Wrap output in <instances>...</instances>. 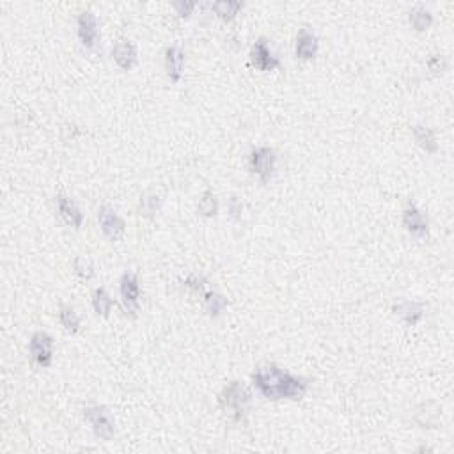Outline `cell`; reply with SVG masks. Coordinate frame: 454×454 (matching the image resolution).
Masks as SVG:
<instances>
[{
  "mask_svg": "<svg viewBox=\"0 0 454 454\" xmlns=\"http://www.w3.org/2000/svg\"><path fill=\"white\" fill-rule=\"evenodd\" d=\"M252 383L257 392L270 401H282V399L297 401L307 394V381L277 366H263L257 369L252 375Z\"/></svg>",
  "mask_w": 454,
  "mask_h": 454,
  "instance_id": "obj_1",
  "label": "cell"
},
{
  "mask_svg": "<svg viewBox=\"0 0 454 454\" xmlns=\"http://www.w3.org/2000/svg\"><path fill=\"white\" fill-rule=\"evenodd\" d=\"M251 392L242 381H231L222 389L218 396V405L222 410H227L233 414L234 420L243 419L247 408L251 405Z\"/></svg>",
  "mask_w": 454,
  "mask_h": 454,
  "instance_id": "obj_2",
  "label": "cell"
},
{
  "mask_svg": "<svg viewBox=\"0 0 454 454\" xmlns=\"http://www.w3.org/2000/svg\"><path fill=\"white\" fill-rule=\"evenodd\" d=\"M84 419L101 440H110L116 435V420L103 405H89L84 408Z\"/></svg>",
  "mask_w": 454,
  "mask_h": 454,
  "instance_id": "obj_3",
  "label": "cell"
},
{
  "mask_svg": "<svg viewBox=\"0 0 454 454\" xmlns=\"http://www.w3.org/2000/svg\"><path fill=\"white\" fill-rule=\"evenodd\" d=\"M119 294L126 314L135 316L140 307V282L135 272H125L119 281Z\"/></svg>",
  "mask_w": 454,
  "mask_h": 454,
  "instance_id": "obj_4",
  "label": "cell"
},
{
  "mask_svg": "<svg viewBox=\"0 0 454 454\" xmlns=\"http://www.w3.org/2000/svg\"><path fill=\"white\" fill-rule=\"evenodd\" d=\"M249 167L261 181L268 183L275 171V151L268 146L255 147L249 156Z\"/></svg>",
  "mask_w": 454,
  "mask_h": 454,
  "instance_id": "obj_5",
  "label": "cell"
},
{
  "mask_svg": "<svg viewBox=\"0 0 454 454\" xmlns=\"http://www.w3.org/2000/svg\"><path fill=\"white\" fill-rule=\"evenodd\" d=\"M31 357L39 368H50L53 362V339L47 332H36L31 338Z\"/></svg>",
  "mask_w": 454,
  "mask_h": 454,
  "instance_id": "obj_6",
  "label": "cell"
},
{
  "mask_svg": "<svg viewBox=\"0 0 454 454\" xmlns=\"http://www.w3.org/2000/svg\"><path fill=\"white\" fill-rule=\"evenodd\" d=\"M98 222H100L101 233L107 236L108 240L117 242V240L123 238V234L126 231V224L121 216L117 215L116 210H112L110 206H101L98 210Z\"/></svg>",
  "mask_w": 454,
  "mask_h": 454,
  "instance_id": "obj_7",
  "label": "cell"
},
{
  "mask_svg": "<svg viewBox=\"0 0 454 454\" xmlns=\"http://www.w3.org/2000/svg\"><path fill=\"white\" fill-rule=\"evenodd\" d=\"M251 61L255 70H260V71H273V70H279V68H281V61H279V57H275V53L270 50L268 41H266L264 38L257 39V41L254 43V47H252Z\"/></svg>",
  "mask_w": 454,
  "mask_h": 454,
  "instance_id": "obj_8",
  "label": "cell"
},
{
  "mask_svg": "<svg viewBox=\"0 0 454 454\" xmlns=\"http://www.w3.org/2000/svg\"><path fill=\"white\" fill-rule=\"evenodd\" d=\"M403 225L407 227V231L412 236H416L419 240L428 238V218L424 216V213L417 208L416 204H408L407 208L403 210Z\"/></svg>",
  "mask_w": 454,
  "mask_h": 454,
  "instance_id": "obj_9",
  "label": "cell"
},
{
  "mask_svg": "<svg viewBox=\"0 0 454 454\" xmlns=\"http://www.w3.org/2000/svg\"><path fill=\"white\" fill-rule=\"evenodd\" d=\"M77 32L80 38V43L84 48H94L100 39V32H98V20L91 11H84L80 13L77 20Z\"/></svg>",
  "mask_w": 454,
  "mask_h": 454,
  "instance_id": "obj_10",
  "label": "cell"
},
{
  "mask_svg": "<svg viewBox=\"0 0 454 454\" xmlns=\"http://www.w3.org/2000/svg\"><path fill=\"white\" fill-rule=\"evenodd\" d=\"M318 48H320V41L314 32L309 29H300L297 34V43H294V55L300 61H312L318 55Z\"/></svg>",
  "mask_w": 454,
  "mask_h": 454,
  "instance_id": "obj_11",
  "label": "cell"
},
{
  "mask_svg": "<svg viewBox=\"0 0 454 454\" xmlns=\"http://www.w3.org/2000/svg\"><path fill=\"white\" fill-rule=\"evenodd\" d=\"M183 68H185V52L181 47L171 45L165 48V71L171 82L177 84L183 77Z\"/></svg>",
  "mask_w": 454,
  "mask_h": 454,
  "instance_id": "obj_12",
  "label": "cell"
},
{
  "mask_svg": "<svg viewBox=\"0 0 454 454\" xmlns=\"http://www.w3.org/2000/svg\"><path fill=\"white\" fill-rule=\"evenodd\" d=\"M57 212L62 216V220L68 225L80 229L84 224V213L78 208L77 203L70 199L68 195H57Z\"/></svg>",
  "mask_w": 454,
  "mask_h": 454,
  "instance_id": "obj_13",
  "label": "cell"
},
{
  "mask_svg": "<svg viewBox=\"0 0 454 454\" xmlns=\"http://www.w3.org/2000/svg\"><path fill=\"white\" fill-rule=\"evenodd\" d=\"M112 57L123 71H130L137 62V48L128 39H121L114 45Z\"/></svg>",
  "mask_w": 454,
  "mask_h": 454,
  "instance_id": "obj_14",
  "label": "cell"
},
{
  "mask_svg": "<svg viewBox=\"0 0 454 454\" xmlns=\"http://www.w3.org/2000/svg\"><path fill=\"white\" fill-rule=\"evenodd\" d=\"M392 311L398 316H401L403 320L407 321L408 325H417L424 318V307L423 302H414V300H405V302H399L398 305H394Z\"/></svg>",
  "mask_w": 454,
  "mask_h": 454,
  "instance_id": "obj_15",
  "label": "cell"
},
{
  "mask_svg": "<svg viewBox=\"0 0 454 454\" xmlns=\"http://www.w3.org/2000/svg\"><path fill=\"white\" fill-rule=\"evenodd\" d=\"M243 9V2L240 0H218L215 4H212V11L216 16L224 20V22H231L236 18V14Z\"/></svg>",
  "mask_w": 454,
  "mask_h": 454,
  "instance_id": "obj_16",
  "label": "cell"
},
{
  "mask_svg": "<svg viewBox=\"0 0 454 454\" xmlns=\"http://www.w3.org/2000/svg\"><path fill=\"white\" fill-rule=\"evenodd\" d=\"M414 137H416V142L423 147L426 153H437L438 142L437 137H435V131L428 126L417 125L414 126Z\"/></svg>",
  "mask_w": 454,
  "mask_h": 454,
  "instance_id": "obj_17",
  "label": "cell"
},
{
  "mask_svg": "<svg viewBox=\"0 0 454 454\" xmlns=\"http://www.w3.org/2000/svg\"><path fill=\"white\" fill-rule=\"evenodd\" d=\"M408 20H410L412 29L417 32H426L433 25V14L426 8H420V5L412 9Z\"/></svg>",
  "mask_w": 454,
  "mask_h": 454,
  "instance_id": "obj_18",
  "label": "cell"
},
{
  "mask_svg": "<svg viewBox=\"0 0 454 454\" xmlns=\"http://www.w3.org/2000/svg\"><path fill=\"white\" fill-rule=\"evenodd\" d=\"M92 307H94V312L98 316H103V318L110 316V311L114 307V300L105 288L94 290V293H92Z\"/></svg>",
  "mask_w": 454,
  "mask_h": 454,
  "instance_id": "obj_19",
  "label": "cell"
},
{
  "mask_svg": "<svg viewBox=\"0 0 454 454\" xmlns=\"http://www.w3.org/2000/svg\"><path fill=\"white\" fill-rule=\"evenodd\" d=\"M59 321H61V325L68 332L77 333L80 330V316L70 305H62L59 309Z\"/></svg>",
  "mask_w": 454,
  "mask_h": 454,
  "instance_id": "obj_20",
  "label": "cell"
},
{
  "mask_svg": "<svg viewBox=\"0 0 454 454\" xmlns=\"http://www.w3.org/2000/svg\"><path fill=\"white\" fill-rule=\"evenodd\" d=\"M197 210H199L201 215L206 216V218L216 216V213H218V199H216V195L213 194L212 190L204 192V194L201 195Z\"/></svg>",
  "mask_w": 454,
  "mask_h": 454,
  "instance_id": "obj_21",
  "label": "cell"
},
{
  "mask_svg": "<svg viewBox=\"0 0 454 454\" xmlns=\"http://www.w3.org/2000/svg\"><path fill=\"white\" fill-rule=\"evenodd\" d=\"M204 303H206V309L212 316H218L225 307H227V299H224L222 294L215 293L212 290L204 291Z\"/></svg>",
  "mask_w": 454,
  "mask_h": 454,
  "instance_id": "obj_22",
  "label": "cell"
},
{
  "mask_svg": "<svg viewBox=\"0 0 454 454\" xmlns=\"http://www.w3.org/2000/svg\"><path fill=\"white\" fill-rule=\"evenodd\" d=\"M160 208V199L156 197L155 194L151 195H144L142 201H140V215L142 216H155V213Z\"/></svg>",
  "mask_w": 454,
  "mask_h": 454,
  "instance_id": "obj_23",
  "label": "cell"
},
{
  "mask_svg": "<svg viewBox=\"0 0 454 454\" xmlns=\"http://www.w3.org/2000/svg\"><path fill=\"white\" fill-rule=\"evenodd\" d=\"M73 270L78 277L82 279H91L94 275V268H92V263L87 257H77L73 261Z\"/></svg>",
  "mask_w": 454,
  "mask_h": 454,
  "instance_id": "obj_24",
  "label": "cell"
},
{
  "mask_svg": "<svg viewBox=\"0 0 454 454\" xmlns=\"http://www.w3.org/2000/svg\"><path fill=\"white\" fill-rule=\"evenodd\" d=\"M185 286L194 291H199V293H204V291L208 290V282H206V279L199 277V275H190V277H186Z\"/></svg>",
  "mask_w": 454,
  "mask_h": 454,
  "instance_id": "obj_25",
  "label": "cell"
},
{
  "mask_svg": "<svg viewBox=\"0 0 454 454\" xmlns=\"http://www.w3.org/2000/svg\"><path fill=\"white\" fill-rule=\"evenodd\" d=\"M428 68L433 71V73H442V71L447 68V62L442 55H433V57H429Z\"/></svg>",
  "mask_w": 454,
  "mask_h": 454,
  "instance_id": "obj_26",
  "label": "cell"
},
{
  "mask_svg": "<svg viewBox=\"0 0 454 454\" xmlns=\"http://www.w3.org/2000/svg\"><path fill=\"white\" fill-rule=\"evenodd\" d=\"M229 213L231 216H233L234 220H238V218H242V213H243V204L242 201L234 195V197H231L229 201Z\"/></svg>",
  "mask_w": 454,
  "mask_h": 454,
  "instance_id": "obj_27",
  "label": "cell"
},
{
  "mask_svg": "<svg viewBox=\"0 0 454 454\" xmlns=\"http://www.w3.org/2000/svg\"><path fill=\"white\" fill-rule=\"evenodd\" d=\"M174 8H176V11H177V14H179V16L188 18V14H190L192 11L195 9V4H194V2H176V4H174Z\"/></svg>",
  "mask_w": 454,
  "mask_h": 454,
  "instance_id": "obj_28",
  "label": "cell"
}]
</instances>
